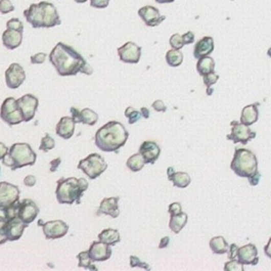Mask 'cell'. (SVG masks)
<instances>
[{"label": "cell", "mask_w": 271, "mask_h": 271, "mask_svg": "<svg viewBox=\"0 0 271 271\" xmlns=\"http://www.w3.org/2000/svg\"><path fill=\"white\" fill-rule=\"evenodd\" d=\"M49 61L61 77H72L78 73L90 75L94 73L86 59L74 48L64 42H58L49 54Z\"/></svg>", "instance_id": "1"}, {"label": "cell", "mask_w": 271, "mask_h": 271, "mask_svg": "<svg viewBox=\"0 0 271 271\" xmlns=\"http://www.w3.org/2000/svg\"><path fill=\"white\" fill-rule=\"evenodd\" d=\"M129 133L121 122L110 121L98 129L95 143L102 152L119 153V149L125 145Z\"/></svg>", "instance_id": "2"}, {"label": "cell", "mask_w": 271, "mask_h": 271, "mask_svg": "<svg viewBox=\"0 0 271 271\" xmlns=\"http://www.w3.org/2000/svg\"><path fill=\"white\" fill-rule=\"evenodd\" d=\"M24 16L33 28H53L61 25L56 8L47 2L32 4L24 11Z\"/></svg>", "instance_id": "3"}, {"label": "cell", "mask_w": 271, "mask_h": 271, "mask_svg": "<svg viewBox=\"0 0 271 271\" xmlns=\"http://www.w3.org/2000/svg\"><path fill=\"white\" fill-rule=\"evenodd\" d=\"M88 189V183L84 178H61L57 182L55 196L61 205H80L84 192Z\"/></svg>", "instance_id": "4"}, {"label": "cell", "mask_w": 271, "mask_h": 271, "mask_svg": "<svg viewBox=\"0 0 271 271\" xmlns=\"http://www.w3.org/2000/svg\"><path fill=\"white\" fill-rule=\"evenodd\" d=\"M37 159L32 147L28 143H15L9 148L8 155L3 159V163L12 171L34 165Z\"/></svg>", "instance_id": "5"}, {"label": "cell", "mask_w": 271, "mask_h": 271, "mask_svg": "<svg viewBox=\"0 0 271 271\" xmlns=\"http://www.w3.org/2000/svg\"><path fill=\"white\" fill-rule=\"evenodd\" d=\"M258 158L247 148H236L230 168L239 177L248 178L258 171Z\"/></svg>", "instance_id": "6"}, {"label": "cell", "mask_w": 271, "mask_h": 271, "mask_svg": "<svg viewBox=\"0 0 271 271\" xmlns=\"http://www.w3.org/2000/svg\"><path fill=\"white\" fill-rule=\"evenodd\" d=\"M108 167L107 162L99 154H90L85 159H82L79 164L78 169L83 171L85 175L89 177V179H97L101 176Z\"/></svg>", "instance_id": "7"}, {"label": "cell", "mask_w": 271, "mask_h": 271, "mask_svg": "<svg viewBox=\"0 0 271 271\" xmlns=\"http://www.w3.org/2000/svg\"><path fill=\"white\" fill-rule=\"evenodd\" d=\"M0 118L8 125H17L24 121L22 115L17 106V102L14 98H7L0 108Z\"/></svg>", "instance_id": "8"}, {"label": "cell", "mask_w": 271, "mask_h": 271, "mask_svg": "<svg viewBox=\"0 0 271 271\" xmlns=\"http://www.w3.org/2000/svg\"><path fill=\"white\" fill-rule=\"evenodd\" d=\"M255 136H257V132L249 128V126L243 124L242 122L232 121L231 132L227 134V139L233 141L234 143H242L243 145H246L249 141L255 138Z\"/></svg>", "instance_id": "9"}, {"label": "cell", "mask_w": 271, "mask_h": 271, "mask_svg": "<svg viewBox=\"0 0 271 271\" xmlns=\"http://www.w3.org/2000/svg\"><path fill=\"white\" fill-rule=\"evenodd\" d=\"M37 224L42 228V232L47 239H57L64 237L69 230V225L61 220H51L43 222L41 219L38 220Z\"/></svg>", "instance_id": "10"}, {"label": "cell", "mask_w": 271, "mask_h": 271, "mask_svg": "<svg viewBox=\"0 0 271 271\" xmlns=\"http://www.w3.org/2000/svg\"><path fill=\"white\" fill-rule=\"evenodd\" d=\"M16 102H17V106L22 115L24 121L30 122L31 120H33L39 104L38 99L35 96L29 94L22 96L21 98L16 100Z\"/></svg>", "instance_id": "11"}, {"label": "cell", "mask_w": 271, "mask_h": 271, "mask_svg": "<svg viewBox=\"0 0 271 271\" xmlns=\"http://www.w3.org/2000/svg\"><path fill=\"white\" fill-rule=\"evenodd\" d=\"M142 48L137 43L127 41L123 46L118 49V55L120 61L127 64H138L141 58Z\"/></svg>", "instance_id": "12"}, {"label": "cell", "mask_w": 271, "mask_h": 271, "mask_svg": "<svg viewBox=\"0 0 271 271\" xmlns=\"http://www.w3.org/2000/svg\"><path fill=\"white\" fill-rule=\"evenodd\" d=\"M19 188L10 183H0V207L8 208L19 201Z\"/></svg>", "instance_id": "13"}, {"label": "cell", "mask_w": 271, "mask_h": 271, "mask_svg": "<svg viewBox=\"0 0 271 271\" xmlns=\"http://www.w3.org/2000/svg\"><path fill=\"white\" fill-rule=\"evenodd\" d=\"M39 213V208L38 206L35 204V201H33L32 199H22L21 201L19 200V205H18V211H17V216L28 225L30 223H32L37 215Z\"/></svg>", "instance_id": "14"}, {"label": "cell", "mask_w": 271, "mask_h": 271, "mask_svg": "<svg viewBox=\"0 0 271 271\" xmlns=\"http://www.w3.org/2000/svg\"><path fill=\"white\" fill-rule=\"evenodd\" d=\"M5 78H6V84L9 88L17 89L26 81V72L19 64L13 63L6 70Z\"/></svg>", "instance_id": "15"}, {"label": "cell", "mask_w": 271, "mask_h": 271, "mask_svg": "<svg viewBox=\"0 0 271 271\" xmlns=\"http://www.w3.org/2000/svg\"><path fill=\"white\" fill-rule=\"evenodd\" d=\"M27 227L28 224L25 223L18 216H16L8 219L5 223L4 229L8 239L10 242H14V240H18L22 236Z\"/></svg>", "instance_id": "16"}, {"label": "cell", "mask_w": 271, "mask_h": 271, "mask_svg": "<svg viewBox=\"0 0 271 271\" xmlns=\"http://www.w3.org/2000/svg\"><path fill=\"white\" fill-rule=\"evenodd\" d=\"M138 15L147 27H157L165 19V16L161 15L159 10L153 6L142 7L138 11Z\"/></svg>", "instance_id": "17"}, {"label": "cell", "mask_w": 271, "mask_h": 271, "mask_svg": "<svg viewBox=\"0 0 271 271\" xmlns=\"http://www.w3.org/2000/svg\"><path fill=\"white\" fill-rule=\"evenodd\" d=\"M89 257L94 262H105L110 259L112 250L109 245L105 244L101 240L99 242H93L92 246L89 247Z\"/></svg>", "instance_id": "18"}, {"label": "cell", "mask_w": 271, "mask_h": 271, "mask_svg": "<svg viewBox=\"0 0 271 271\" xmlns=\"http://www.w3.org/2000/svg\"><path fill=\"white\" fill-rule=\"evenodd\" d=\"M237 260L244 265H258L260 260L258 248L253 244H248L246 246L238 248Z\"/></svg>", "instance_id": "19"}, {"label": "cell", "mask_w": 271, "mask_h": 271, "mask_svg": "<svg viewBox=\"0 0 271 271\" xmlns=\"http://www.w3.org/2000/svg\"><path fill=\"white\" fill-rule=\"evenodd\" d=\"M139 153L143 156L145 163L154 164L161 154V148L154 141H144L140 145Z\"/></svg>", "instance_id": "20"}, {"label": "cell", "mask_w": 271, "mask_h": 271, "mask_svg": "<svg viewBox=\"0 0 271 271\" xmlns=\"http://www.w3.org/2000/svg\"><path fill=\"white\" fill-rule=\"evenodd\" d=\"M119 200H120L119 196L104 198L100 204L97 215L100 216L104 214V215H109L112 218H117L120 215Z\"/></svg>", "instance_id": "21"}, {"label": "cell", "mask_w": 271, "mask_h": 271, "mask_svg": "<svg viewBox=\"0 0 271 271\" xmlns=\"http://www.w3.org/2000/svg\"><path fill=\"white\" fill-rule=\"evenodd\" d=\"M214 51V39L211 36H205L195 43L193 55L195 58H201L204 56H209Z\"/></svg>", "instance_id": "22"}, {"label": "cell", "mask_w": 271, "mask_h": 271, "mask_svg": "<svg viewBox=\"0 0 271 271\" xmlns=\"http://www.w3.org/2000/svg\"><path fill=\"white\" fill-rule=\"evenodd\" d=\"M75 124L77 123L74 122L72 117H63L56 124V127H55L56 134L58 136V137H61L65 140L70 139L74 134Z\"/></svg>", "instance_id": "23"}, {"label": "cell", "mask_w": 271, "mask_h": 271, "mask_svg": "<svg viewBox=\"0 0 271 271\" xmlns=\"http://www.w3.org/2000/svg\"><path fill=\"white\" fill-rule=\"evenodd\" d=\"M22 42V32L16 30L7 29L3 34V43L9 50H14L18 48Z\"/></svg>", "instance_id": "24"}, {"label": "cell", "mask_w": 271, "mask_h": 271, "mask_svg": "<svg viewBox=\"0 0 271 271\" xmlns=\"http://www.w3.org/2000/svg\"><path fill=\"white\" fill-rule=\"evenodd\" d=\"M259 106L260 103H254L245 106L242 110V115H240V122L247 126L257 122L259 120Z\"/></svg>", "instance_id": "25"}, {"label": "cell", "mask_w": 271, "mask_h": 271, "mask_svg": "<svg viewBox=\"0 0 271 271\" xmlns=\"http://www.w3.org/2000/svg\"><path fill=\"white\" fill-rule=\"evenodd\" d=\"M99 240L101 242L107 244L109 246H115L118 243H120V240H121V237H120V233L118 230L116 229H105L102 232H100V234L98 235Z\"/></svg>", "instance_id": "26"}, {"label": "cell", "mask_w": 271, "mask_h": 271, "mask_svg": "<svg viewBox=\"0 0 271 271\" xmlns=\"http://www.w3.org/2000/svg\"><path fill=\"white\" fill-rule=\"evenodd\" d=\"M196 69L201 77L209 73H212L215 69V61L211 56H204L198 59Z\"/></svg>", "instance_id": "27"}, {"label": "cell", "mask_w": 271, "mask_h": 271, "mask_svg": "<svg viewBox=\"0 0 271 271\" xmlns=\"http://www.w3.org/2000/svg\"><path fill=\"white\" fill-rule=\"evenodd\" d=\"M187 222H188V215H187V213L182 212L178 215L171 216L170 222H169V227L175 234H178L180 231L185 228V225L187 224Z\"/></svg>", "instance_id": "28"}, {"label": "cell", "mask_w": 271, "mask_h": 271, "mask_svg": "<svg viewBox=\"0 0 271 271\" xmlns=\"http://www.w3.org/2000/svg\"><path fill=\"white\" fill-rule=\"evenodd\" d=\"M210 248L214 254H224L229 250V245L223 236H214L210 240Z\"/></svg>", "instance_id": "29"}, {"label": "cell", "mask_w": 271, "mask_h": 271, "mask_svg": "<svg viewBox=\"0 0 271 271\" xmlns=\"http://www.w3.org/2000/svg\"><path fill=\"white\" fill-rule=\"evenodd\" d=\"M174 187L179 189H185L191 184V177L186 172H175V174L170 179Z\"/></svg>", "instance_id": "30"}, {"label": "cell", "mask_w": 271, "mask_h": 271, "mask_svg": "<svg viewBox=\"0 0 271 271\" xmlns=\"http://www.w3.org/2000/svg\"><path fill=\"white\" fill-rule=\"evenodd\" d=\"M165 61L171 67H178L184 62V54L177 49H171L165 54Z\"/></svg>", "instance_id": "31"}, {"label": "cell", "mask_w": 271, "mask_h": 271, "mask_svg": "<svg viewBox=\"0 0 271 271\" xmlns=\"http://www.w3.org/2000/svg\"><path fill=\"white\" fill-rule=\"evenodd\" d=\"M145 164H146L145 160H144L143 156L140 153L133 154L132 156H130L127 159V162H126L127 168L131 172H139V171H141L144 168Z\"/></svg>", "instance_id": "32"}, {"label": "cell", "mask_w": 271, "mask_h": 271, "mask_svg": "<svg viewBox=\"0 0 271 271\" xmlns=\"http://www.w3.org/2000/svg\"><path fill=\"white\" fill-rule=\"evenodd\" d=\"M98 119H99L98 114L96 111H94L93 109L84 108L83 110H81L80 123H82V124L94 126L98 122Z\"/></svg>", "instance_id": "33"}, {"label": "cell", "mask_w": 271, "mask_h": 271, "mask_svg": "<svg viewBox=\"0 0 271 271\" xmlns=\"http://www.w3.org/2000/svg\"><path fill=\"white\" fill-rule=\"evenodd\" d=\"M10 219L9 215H8V210L7 208L4 207H0V245H4L8 242V237L6 235L5 232V223L7 222V220Z\"/></svg>", "instance_id": "34"}, {"label": "cell", "mask_w": 271, "mask_h": 271, "mask_svg": "<svg viewBox=\"0 0 271 271\" xmlns=\"http://www.w3.org/2000/svg\"><path fill=\"white\" fill-rule=\"evenodd\" d=\"M77 258L79 260V267H82V268H85V269H90V270H97L98 269L94 265V261L90 259L88 251L80 252L77 255Z\"/></svg>", "instance_id": "35"}, {"label": "cell", "mask_w": 271, "mask_h": 271, "mask_svg": "<svg viewBox=\"0 0 271 271\" xmlns=\"http://www.w3.org/2000/svg\"><path fill=\"white\" fill-rule=\"evenodd\" d=\"M54 147H55L54 139L52 137H50L49 133H47L40 141L39 150H41V152H44V153H48L49 150H51Z\"/></svg>", "instance_id": "36"}, {"label": "cell", "mask_w": 271, "mask_h": 271, "mask_svg": "<svg viewBox=\"0 0 271 271\" xmlns=\"http://www.w3.org/2000/svg\"><path fill=\"white\" fill-rule=\"evenodd\" d=\"M124 115L128 119V123L130 125L131 124H134L136 122H138L139 120H140V118L142 117L141 114H140V111H138L134 107H131V106H129V107H127L125 109Z\"/></svg>", "instance_id": "37"}, {"label": "cell", "mask_w": 271, "mask_h": 271, "mask_svg": "<svg viewBox=\"0 0 271 271\" xmlns=\"http://www.w3.org/2000/svg\"><path fill=\"white\" fill-rule=\"evenodd\" d=\"M224 271H244V264L240 263L237 259L230 260L224 264Z\"/></svg>", "instance_id": "38"}, {"label": "cell", "mask_w": 271, "mask_h": 271, "mask_svg": "<svg viewBox=\"0 0 271 271\" xmlns=\"http://www.w3.org/2000/svg\"><path fill=\"white\" fill-rule=\"evenodd\" d=\"M170 44L172 49H177V50H180L183 49L184 46H185V42H184V39H183V35H180L178 33L176 34H173L170 38Z\"/></svg>", "instance_id": "39"}, {"label": "cell", "mask_w": 271, "mask_h": 271, "mask_svg": "<svg viewBox=\"0 0 271 271\" xmlns=\"http://www.w3.org/2000/svg\"><path fill=\"white\" fill-rule=\"evenodd\" d=\"M7 28L12 29V30H16V31L24 32V24L19 18H12L7 22Z\"/></svg>", "instance_id": "40"}, {"label": "cell", "mask_w": 271, "mask_h": 271, "mask_svg": "<svg viewBox=\"0 0 271 271\" xmlns=\"http://www.w3.org/2000/svg\"><path fill=\"white\" fill-rule=\"evenodd\" d=\"M219 79V75L215 72H212V73H209L207 75H204L202 77V80H204V84L207 86V87H211L212 85H214Z\"/></svg>", "instance_id": "41"}, {"label": "cell", "mask_w": 271, "mask_h": 271, "mask_svg": "<svg viewBox=\"0 0 271 271\" xmlns=\"http://www.w3.org/2000/svg\"><path fill=\"white\" fill-rule=\"evenodd\" d=\"M15 10L11 0H0V13L8 14Z\"/></svg>", "instance_id": "42"}, {"label": "cell", "mask_w": 271, "mask_h": 271, "mask_svg": "<svg viewBox=\"0 0 271 271\" xmlns=\"http://www.w3.org/2000/svg\"><path fill=\"white\" fill-rule=\"evenodd\" d=\"M47 58V54L43 53V52H38L34 55H32L31 57H30V62H31V64H34V65H38V64H42L44 63V61H46Z\"/></svg>", "instance_id": "43"}, {"label": "cell", "mask_w": 271, "mask_h": 271, "mask_svg": "<svg viewBox=\"0 0 271 271\" xmlns=\"http://www.w3.org/2000/svg\"><path fill=\"white\" fill-rule=\"evenodd\" d=\"M129 261H130V266H131V267H141V268L146 269V270L150 269V267H149L146 263L141 262V261L139 260V258L134 257V255H132V257H130Z\"/></svg>", "instance_id": "44"}, {"label": "cell", "mask_w": 271, "mask_h": 271, "mask_svg": "<svg viewBox=\"0 0 271 271\" xmlns=\"http://www.w3.org/2000/svg\"><path fill=\"white\" fill-rule=\"evenodd\" d=\"M110 0H90V6L96 9H106Z\"/></svg>", "instance_id": "45"}, {"label": "cell", "mask_w": 271, "mask_h": 271, "mask_svg": "<svg viewBox=\"0 0 271 271\" xmlns=\"http://www.w3.org/2000/svg\"><path fill=\"white\" fill-rule=\"evenodd\" d=\"M183 212V207L180 205V202H173L169 207V213L171 216L173 215H178Z\"/></svg>", "instance_id": "46"}, {"label": "cell", "mask_w": 271, "mask_h": 271, "mask_svg": "<svg viewBox=\"0 0 271 271\" xmlns=\"http://www.w3.org/2000/svg\"><path fill=\"white\" fill-rule=\"evenodd\" d=\"M260 179H261V173L259 171H257L254 174H252L250 177H248V182L251 186L255 187V186L259 185Z\"/></svg>", "instance_id": "47"}, {"label": "cell", "mask_w": 271, "mask_h": 271, "mask_svg": "<svg viewBox=\"0 0 271 271\" xmlns=\"http://www.w3.org/2000/svg\"><path fill=\"white\" fill-rule=\"evenodd\" d=\"M152 107H153L156 111H159V112H164V111H167V106H165V104H164L163 101H161V100H157V101H155V102L152 104Z\"/></svg>", "instance_id": "48"}, {"label": "cell", "mask_w": 271, "mask_h": 271, "mask_svg": "<svg viewBox=\"0 0 271 271\" xmlns=\"http://www.w3.org/2000/svg\"><path fill=\"white\" fill-rule=\"evenodd\" d=\"M237 253H238V247L235 244L230 245L229 246V250H228V258H229V260L237 259Z\"/></svg>", "instance_id": "49"}, {"label": "cell", "mask_w": 271, "mask_h": 271, "mask_svg": "<svg viewBox=\"0 0 271 271\" xmlns=\"http://www.w3.org/2000/svg\"><path fill=\"white\" fill-rule=\"evenodd\" d=\"M24 184L26 187H29V188H32L36 185V178L35 176L33 175H28L25 177L24 179Z\"/></svg>", "instance_id": "50"}, {"label": "cell", "mask_w": 271, "mask_h": 271, "mask_svg": "<svg viewBox=\"0 0 271 271\" xmlns=\"http://www.w3.org/2000/svg\"><path fill=\"white\" fill-rule=\"evenodd\" d=\"M70 112L72 115V119L74 120L75 123H80V120H81V110L78 109L77 107H71L70 108Z\"/></svg>", "instance_id": "51"}, {"label": "cell", "mask_w": 271, "mask_h": 271, "mask_svg": "<svg viewBox=\"0 0 271 271\" xmlns=\"http://www.w3.org/2000/svg\"><path fill=\"white\" fill-rule=\"evenodd\" d=\"M183 39L185 44H190L195 41V34L192 31H189L183 35Z\"/></svg>", "instance_id": "52"}, {"label": "cell", "mask_w": 271, "mask_h": 271, "mask_svg": "<svg viewBox=\"0 0 271 271\" xmlns=\"http://www.w3.org/2000/svg\"><path fill=\"white\" fill-rule=\"evenodd\" d=\"M62 162V158H56V159H53L51 162H50V172H56L59 164H61Z\"/></svg>", "instance_id": "53"}, {"label": "cell", "mask_w": 271, "mask_h": 271, "mask_svg": "<svg viewBox=\"0 0 271 271\" xmlns=\"http://www.w3.org/2000/svg\"><path fill=\"white\" fill-rule=\"evenodd\" d=\"M9 153V148L8 146L3 143V142H0V160H3Z\"/></svg>", "instance_id": "54"}, {"label": "cell", "mask_w": 271, "mask_h": 271, "mask_svg": "<svg viewBox=\"0 0 271 271\" xmlns=\"http://www.w3.org/2000/svg\"><path fill=\"white\" fill-rule=\"evenodd\" d=\"M170 244V237L169 236H165L163 238H161L160 243H159V248L163 249V248H167Z\"/></svg>", "instance_id": "55"}, {"label": "cell", "mask_w": 271, "mask_h": 271, "mask_svg": "<svg viewBox=\"0 0 271 271\" xmlns=\"http://www.w3.org/2000/svg\"><path fill=\"white\" fill-rule=\"evenodd\" d=\"M264 252H265V255L267 258L271 259V237L269 238L267 245L264 247Z\"/></svg>", "instance_id": "56"}, {"label": "cell", "mask_w": 271, "mask_h": 271, "mask_svg": "<svg viewBox=\"0 0 271 271\" xmlns=\"http://www.w3.org/2000/svg\"><path fill=\"white\" fill-rule=\"evenodd\" d=\"M140 114L144 119H148L149 118V110L146 107H142L140 109Z\"/></svg>", "instance_id": "57"}, {"label": "cell", "mask_w": 271, "mask_h": 271, "mask_svg": "<svg viewBox=\"0 0 271 271\" xmlns=\"http://www.w3.org/2000/svg\"><path fill=\"white\" fill-rule=\"evenodd\" d=\"M175 169L173 168V167H170L169 169H168V178H169V180L172 178V176L175 174Z\"/></svg>", "instance_id": "58"}, {"label": "cell", "mask_w": 271, "mask_h": 271, "mask_svg": "<svg viewBox=\"0 0 271 271\" xmlns=\"http://www.w3.org/2000/svg\"><path fill=\"white\" fill-rule=\"evenodd\" d=\"M175 0H156V3L158 4H172Z\"/></svg>", "instance_id": "59"}, {"label": "cell", "mask_w": 271, "mask_h": 271, "mask_svg": "<svg viewBox=\"0 0 271 271\" xmlns=\"http://www.w3.org/2000/svg\"><path fill=\"white\" fill-rule=\"evenodd\" d=\"M212 94H213V88L207 87V95H208V96H211Z\"/></svg>", "instance_id": "60"}, {"label": "cell", "mask_w": 271, "mask_h": 271, "mask_svg": "<svg viewBox=\"0 0 271 271\" xmlns=\"http://www.w3.org/2000/svg\"><path fill=\"white\" fill-rule=\"evenodd\" d=\"M75 3H78V4H84L86 2H88V0H74Z\"/></svg>", "instance_id": "61"}, {"label": "cell", "mask_w": 271, "mask_h": 271, "mask_svg": "<svg viewBox=\"0 0 271 271\" xmlns=\"http://www.w3.org/2000/svg\"><path fill=\"white\" fill-rule=\"evenodd\" d=\"M267 55H268L269 57H271V48L268 49V51H267Z\"/></svg>", "instance_id": "62"}, {"label": "cell", "mask_w": 271, "mask_h": 271, "mask_svg": "<svg viewBox=\"0 0 271 271\" xmlns=\"http://www.w3.org/2000/svg\"><path fill=\"white\" fill-rule=\"evenodd\" d=\"M0 171H2V169H0Z\"/></svg>", "instance_id": "63"}]
</instances>
